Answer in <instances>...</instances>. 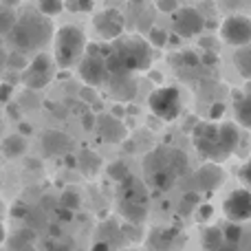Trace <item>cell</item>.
<instances>
[{
  "label": "cell",
  "mask_w": 251,
  "mask_h": 251,
  "mask_svg": "<svg viewBox=\"0 0 251 251\" xmlns=\"http://www.w3.org/2000/svg\"><path fill=\"white\" fill-rule=\"evenodd\" d=\"M223 243H225V240H223V229L221 227H207V229L203 231L201 245H203L205 251H214L216 247H221Z\"/></svg>",
  "instance_id": "44dd1931"
},
{
  "label": "cell",
  "mask_w": 251,
  "mask_h": 251,
  "mask_svg": "<svg viewBox=\"0 0 251 251\" xmlns=\"http://www.w3.org/2000/svg\"><path fill=\"white\" fill-rule=\"evenodd\" d=\"M143 170H146L148 185L159 192H165L187 172V156L176 148L161 146L146 156Z\"/></svg>",
  "instance_id": "3957f363"
},
{
  "label": "cell",
  "mask_w": 251,
  "mask_h": 251,
  "mask_svg": "<svg viewBox=\"0 0 251 251\" xmlns=\"http://www.w3.org/2000/svg\"><path fill=\"white\" fill-rule=\"evenodd\" d=\"M223 212H225L227 221L231 223H243L251 218V192L240 187L234 190L223 203Z\"/></svg>",
  "instance_id": "8fae6325"
},
{
  "label": "cell",
  "mask_w": 251,
  "mask_h": 251,
  "mask_svg": "<svg viewBox=\"0 0 251 251\" xmlns=\"http://www.w3.org/2000/svg\"><path fill=\"white\" fill-rule=\"evenodd\" d=\"M62 9H64V0H38V11L47 18L57 16Z\"/></svg>",
  "instance_id": "cb8c5ba5"
},
{
  "label": "cell",
  "mask_w": 251,
  "mask_h": 251,
  "mask_svg": "<svg viewBox=\"0 0 251 251\" xmlns=\"http://www.w3.org/2000/svg\"><path fill=\"white\" fill-rule=\"evenodd\" d=\"M172 26L178 38H194V35H199L205 29V18L194 7L176 9L172 18Z\"/></svg>",
  "instance_id": "9c48e42d"
},
{
  "label": "cell",
  "mask_w": 251,
  "mask_h": 251,
  "mask_svg": "<svg viewBox=\"0 0 251 251\" xmlns=\"http://www.w3.org/2000/svg\"><path fill=\"white\" fill-rule=\"evenodd\" d=\"M108 176L113 178L115 183H122V181H126V178L130 176V170H128V165L126 163H122V161H115V163L108 165Z\"/></svg>",
  "instance_id": "4316f807"
},
{
  "label": "cell",
  "mask_w": 251,
  "mask_h": 251,
  "mask_svg": "<svg viewBox=\"0 0 251 251\" xmlns=\"http://www.w3.org/2000/svg\"><path fill=\"white\" fill-rule=\"evenodd\" d=\"M60 205H62V209L75 212V209H79V205H82V199H79L77 192L66 190V192H62V196H60Z\"/></svg>",
  "instance_id": "d4e9b609"
},
{
  "label": "cell",
  "mask_w": 251,
  "mask_h": 251,
  "mask_svg": "<svg viewBox=\"0 0 251 251\" xmlns=\"http://www.w3.org/2000/svg\"><path fill=\"white\" fill-rule=\"evenodd\" d=\"M100 126L101 128H106V130H101V134H104L108 141H119V139L124 137V128H122V124L115 119V115L113 117H101Z\"/></svg>",
  "instance_id": "ffe728a7"
},
{
  "label": "cell",
  "mask_w": 251,
  "mask_h": 251,
  "mask_svg": "<svg viewBox=\"0 0 251 251\" xmlns=\"http://www.w3.org/2000/svg\"><path fill=\"white\" fill-rule=\"evenodd\" d=\"M122 251H132V249H122Z\"/></svg>",
  "instance_id": "bcb514c9"
},
{
  "label": "cell",
  "mask_w": 251,
  "mask_h": 251,
  "mask_svg": "<svg viewBox=\"0 0 251 251\" xmlns=\"http://www.w3.org/2000/svg\"><path fill=\"white\" fill-rule=\"evenodd\" d=\"M245 97H247V100L251 101V84H249V88H247V95H245Z\"/></svg>",
  "instance_id": "ee69618b"
},
{
  "label": "cell",
  "mask_w": 251,
  "mask_h": 251,
  "mask_svg": "<svg viewBox=\"0 0 251 251\" xmlns=\"http://www.w3.org/2000/svg\"><path fill=\"white\" fill-rule=\"evenodd\" d=\"M51 77H53V60H51V55L40 51V53H35V57L26 64L22 82H25V86L31 88V91H40V88H44L51 82Z\"/></svg>",
  "instance_id": "ba28073f"
},
{
  "label": "cell",
  "mask_w": 251,
  "mask_h": 251,
  "mask_svg": "<svg viewBox=\"0 0 251 251\" xmlns=\"http://www.w3.org/2000/svg\"><path fill=\"white\" fill-rule=\"evenodd\" d=\"M150 110L163 122H174L181 115V93L174 86H161L148 97Z\"/></svg>",
  "instance_id": "8992f818"
},
{
  "label": "cell",
  "mask_w": 251,
  "mask_h": 251,
  "mask_svg": "<svg viewBox=\"0 0 251 251\" xmlns=\"http://www.w3.org/2000/svg\"><path fill=\"white\" fill-rule=\"evenodd\" d=\"M0 152L7 159H18V156H22L26 152V139L22 134H9L0 143Z\"/></svg>",
  "instance_id": "2e32d148"
},
{
  "label": "cell",
  "mask_w": 251,
  "mask_h": 251,
  "mask_svg": "<svg viewBox=\"0 0 251 251\" xmlns=\"http://www.w3.org/2000/svg\"><path fill=\"white\" fill-rule=\"evenodd\" d=\"M221 35L231 47H245L251 42V20L245 16H229L221 25Z\"/></svg>",
  "instance_id": "30bf717a"
},
{
  "label": "cell",
  "mask_w": 251,
  "mask_h": 251,
  "mask_svg": "<svg viewBox=\"0 0 251 251\" xmlns=\"http://www.w3.org/2000/svg\"><path fill=\"white\" fill-rule=\"evenodd\" d=\"M86 35L79 26L75 25H64L57 29L55 38H53V55H55V64L60 69H71L75 66L86 53Z\"/></svg>",
  "instance_id": "5b68a950"
},
{
  "label": "cell",
  "mask_w": 251,
  "mask_h": 251,
  "mask_svg": "<svg viewBox=\"0 0 251 251\" xmlns=\"http://www.w3.org/2000/svg\"><path fill=\"white\" fill-rule=\"evenodd\" d=\"M20 134L25 137V134H31V126L29 124H20Z\"/></svg>",
  "instance_id": "ab89813d"
},
{
  "label": "cell",
  "mask_w": 251,
  "mask_h": 251,
  "mask_svg": "<svg viewBox=\"0 0 251 251\" xmlns=\"http://www.w3.org/2000/svg\"><path fill=\"white\" fill-rule=\"evenodd\" d=\"M223 229V240L229 245H238L240 240H243V227H240V223H227L225 227H221Z\"/></svg>",
  "instance_id": "603a6c76"
},
{
  "label": "cell",
  "mask_w": 251,
  "mask_h": 251,
  "mask_svg": "<svg viewBox=\"0 0 251 251\" xmlns=\"http://www.w3.org/2000/svg\"><path fill=\"white\" fill-rule=\"evenodd\" d=\"M243 178H245V183L249 185V192H251V161L243 168Z\"/></svg>",
  "instance_id": "d590c367"
},
{
  "label": "cell",
  "mask_w": 251,
  "mask_h": 251,
  "mask_svg": "<svg viewBox=\"0 0 251 251\" xmlns=\"http://www.w3.org/2000/svg\"><path fill=\"white\" fill-rule=\"evenodd\" d=\"M11 84H0V104H7L9 100H11Z\"/></svg>",
  "instance_id": "836d02e7"
},
{
  "label": "cell",
  "mask_w": 251,
  "mask_h": 251,
  "mask_svg": "<svg viewBox=\"0 0 251 251\" xmlns=\"http://www.w3.org/2000/svg\"><path fill=\"white\" fill-rule=\"evenodd\" d=\"M199 203H201V194H199V192H187V194L183 196V201H181L178 212H181V214H190L192 207H199Z\"/></svg>",
  "instance_id": "83f0119b"
},
{
  "label": "cell",
  "mask_w": 251,
  "mask_h": 251,
  "mask_svg": "<svg viewBox=\"0 0 251 251\" xmlns=\"http://www.w3.org/2000/svg\"><path fill=\"white\" fill-rule=\"evenodd\" d=\"M64 7L73 13H82V11H91L93 9V0H64Z\"/></svg>",
  "instance_id": "f546056e"
},
{
  "label": "cell",
  "mask_w": 251,
  "mask_h": 251,
  "mask_svg": "<svg viewBox=\"0 0 251 251\" xmlns=\"http://www.w3.org/2000/svg\"><path fill=\"white\" fill-rule=\"evenodd\" d=\"M0 214H2V201H0Z\"/></svg>",
  "instance_id": "f6af8a7d"
},
{
  "label": "cell",
  "mask_w": 251,
  "mask_h": 251,
  "mask_svg": "<svg viewBox=\"0 0 251 251\" xmlns=\"http://www.w3.org/2000/svg\"><path fill=\"white\" fill-rule=\"evenodd\" d=\"M194 181L199 192H214L225 183V170L221 168V163H205L194 174Z\"/></svg>",
  "instance_id": "4fadbf2b"
},
{
  "label": "cell",
  "mask_w": 251,
  "mask_h": 251,
  "mask_svg": "<svg viewBox=\"0 0 251 251\" xmlns=\"http://www.w3.org/2000/svg\"><path fill=\"white\" fill-rule=\"evenodd\" d=\"M0 2H2V4H7V7H16V4L20 2V0H0Z\"/></svg>",
  "instance_id": "b9f144b4"
},
{
  "label": "cell",
  "mask_w": 251,
  "mask_h": 251,
  "mask_svg": "<svg viewBox=\"0 0 251 251\" xmlns=\"http://www.w3.org/2000/svg\"><path fill=\"white\" fill-rule=\"evenodd\" d=\"M234 64H236V69H238V73L243 75V77L251 79V42L245 44V47H240V51H236Z\"/></svg>",
  "instance_id": "e0dca14e"
},
{
  "label": "cell",
  "mask_w": 251,
  "mask_h": 251,
  "mask_svg": "<svg viewBox=\"0 0 251 251\" xmlns=\"http://www.w3.org/2000/svg\"><path fill=\"white\" fill-rule=\"evenodd\" d=\"M156 9L163 13H174L178 9V0H156Z\"/></svg>",
  "instance_id": "d6a6232c"
},
{
  "label": "cell",
  "mask_w": 251,
  "mask_h": 251,
  "mask_svg": "<svg viewBox=\"0 0 251 251\" xmlns=\"http://www.w3.org/2000/svg\"><path fill=\"white\" fill-rule=\"evenodd\" d=\"M146 35H148V42H150V47L163 49L165 44H168V33H165L163 29H156V26H150V29L146 31Z\"/></svg>",
  "instance_id": "484cf974"
},
{
  "label": "cell",
  "mask_w": 251,
  "mask_h": 251,
  "mask_svg": "<svg viewBox=\"0 0 251 251\" xmlns=\"http://www.w3.org/2000/svg\"><path fill=\"white\" fill-rule=\"evenodd\" d=\"M212 216H214V207H212V205H209V203L201 205L199 203V207H196V221H199V223H207Z\"/></svg>",
  "instance_id": "1f68e13d"
},
{
  "label": "cell",
  "mask_w": 251,
  "mask_h": 251,
  "mask_svg": "<svg viewBox=\"0 0 251 251\" xmlns=\"http://www.w3.org/2000/svg\"><path fill=\"white\" fill-rule=\"evenodd\" d=\"M13 22H16V11L13 7H7V4L0 2V35H7L11 31Z\"/></svg>",
  "instance_id": "7402d4cb"
},
{
  "label": "cell",
  "mask_w": 251,
  "mask_h": 251,
  "mask_svg": "<svg viewBox=\"0 0 251 251\" xmlns=\"http://www.w3.org/2000/svg\"><path fill=\"white\" fill-rule=\"evenodd\" d=\"M42 146H44V150H47V154L57 156V154H64V152L69 150L71 139L66 137L64 132H60V130H49V132L42 137Z\"/></svg>",
  "instance_id": "9a60e30c"
},
{
  "label": "cell",
  "mask_w": 251,
  "mask_h": 251,
  "mask_svg": "<svg viewBox=\"0 0 251 251\" xmlns=\"http://www.w3.org/2000/svg\"><path fill=\"white\" fill-rule=\"evenodd\" d=\"M214 251H238V245H229V243H223L221 247H216Z\"/></svg>",
  "instance_id": "74e56055"
},
{
  "label": "cell",
  "mask_w": 251,
  "mask_h": 251,
  "mask_svg": "<svg viewBox=\"0 0 251 251\" xmlns=\"http://www.w3.org/2000/svg\"><path fill=\"white\" fill-rule=\"evenodd\" d=\"M150 26H152V13L148 11V9H143V11L137 16V29L141 31V33H146Z\"/></svg>",
  "instance_id": "4dcf8cb0"
},
{
  "label": "cell",
  "mask_w": 251,
  "mask_h": 251,
  "mask_svg": "<svg viewBox=\"0 0 251 251\" xmlns=\"http://www.w3.org/2000/svg\"><path fill=\"white\" fill-rule=\"evenodd\" d=\"M9 42L20 53H40L53 40V25L51 18L42 16L40 11H25L22 16H16Z\"/></svg>",
  "instance_id": "7a4b0ae2"
},
{
  "label": "cell",
  "mask_w": 251,
  "mask_h": 251,
  "mask_svg": "<svg viewBox=\"0 0 251 251\" xmlns=\"http://www.w3.org/2000/svg\"><path fill=\"white\" fill-rule=\"evenodd\" d=\"M122 214L128 218V221L141 223L148 214V205L146 203H134V201H122Z\"/></svg>",
  "instance_id": "ac0fdd59"
},
{
  "label": "cell",
  "mask_w": 251,
  "mask_h": 251,
  "mask_svg": "<svg viewBox=\"0 0 251 251\" xmlns=\"http://www.w3.org/2000/svg\"><path fill=\"white\" fill-rule=\"evenodd\" d=\"M106 82L110 84V95L117 101H130L137 93V82L132 79V73L126 75H110Z\"/></svg>",
  "instance_id": "5bb4252c"
},
{
  "label": "cell",
  "mask_w": 251,
  "mask_h": 251,
  "mask_svg": "<svg viewBox=\"0 0 251 251\" xmlns=\"http://www.w3.org/2000/svg\"><path fill=\"white\" fill-rule=\"evenodd\" d=\"M113 115H117V117H124V108H122V106H117V108H113Z\"/></svg>",
  "instance_id": "7bdbcfd3"
},
{
  "label": "cell",
  "mask_w": 251,
  "mask_h": 251,
  "mask_svg": "<svg viewBox=\"0 0 251 251\" xmlns=\"http://www.w3.org/2000/svg\"><path fill=\"white\" fill-rule=\"evenodd\" d=\"M26 55L25 53H20V51H11L9 53V57H7V66L9 69H13V71H25L26 69Z\"/></svg>",
  "instance_id": "f1b7e54d"
},
{
  "label": "cell",
  "mask_w": 251,
  "mask_h": 251,
  "mask_svg": "<svg viewBox=\"0 0 251 251\" xmlns=\"http://www.w3.org/2000/svg\"><path fill=\"white\" fill-rule=\"evenodd\" d=\"M4 240H7V229H4V225L0 223V245H2Z\"/></svg>",
  "instance_id": "60d3db41"
},
{
  "label": "cell",
  "mask_w": 251,
  "mask_h": 251,
  "mask_svg": "<svg viewBox=\"0 0 251 251\" xmlns=\"http://www.w3.org/2000/svg\"><path fill=\"white\" fill-rule=\"evenodd\" d=\"M236 122H238L243 128L251 130V101L245 95H236Z\"/></svg>",
  "instance_id": "d6986e66"
},
{
  "label": "cell",
  "mask_w": 251,
  "mask_h": 251,
  "mask_svg": "<svg viewBox=\"0 0 251 251\" xmlns=\"http://www.w3.org/2000/svg\"><path fill=\"white\" fill-rule=\"evenodd\" d=\"M106 71L110 75H126L134 73V71H146L152 64V51L150 42L146 38H128L115 42V47L110 49V53L104 57Z\"/></svg>",
  "instance_id": "277c9868"
},
{
  "label": "cell",
  "mask_w": 251,
  "mask_h": 251,
  "mask_svg": "<svg viewBox=\"0 0 251 251\" xmlns=\"http://www.w3.org/2000/svg\"><path fill=\"white\" fill-rule=\"evenodd\" d=\"M223 113H225V106H223V104H214L212 108H209V117H212V122L221 119V117H223Z\"/></svg>",
  "instance_id": "e575fe53"
},
{
  "label": "cell",
  "mask_w": 251,
  "mask_h": 251,
  "mask_svg": "<svg viewBox=\"0 0 251 251\" xmlns=\"http://www.w3.org/2000/svg\"><path fill=\"white\" fill-rule=\"evenodd\" d=\"M91 251H110V245H108V243H104V240H100V243L93 245Z\"/></svg>",
  "instance_id": "8d00e7d4"
},
{
  "label": "cell",
  "mask_w": 251,
  "mask_h": 251,
  "mask_svg": "<svg viewBox=\"0 0 251 251\" xmlns=\"http://www.w3.org/2000/svg\"><path fill=\"white\" fill-rule=\"evenodd\" d=\"M192 141H194L196 150L203 159L209 163H223L236 152L240 143V130L236 124H214L205 122L199 124L192 132Z\"/></svg>",
  "instance_id": "6da1fadb"
},
{
  "label": "cell",
  "mask_w": 251,
  "mask_h": 251,
  "mask_svg": "<svg viewBox=\"0 0 251 251\" xmlns=\"http://www.w3.org/2000/svg\"><path fill=\"white\" fill-rule=\"evenodd\" d=\"M93 26H95V31L104 40H119V35H122L126 29V20L119 11L106 9V11H100L93 18Z\"/></svg>",
  "instance_id": "7c38bea8"
},
{
  "label": "cell",
  "mask_w": 251,
  "mask_h": 251,
  "mask_svg": "<svg viewBox=\"0 0 251 251\" xmlns=\"http://www.w3.org/2000/svg\"><path fill=\"white\" fill-rule=\"evenodd\" d=\"M88 51L84 53V57L77 62L79 64V77L88 84V86L97 88L108 79V71H106L104 55L100 53V47H86Z\"/></svg>",
  "instance_id": "52a82bcc"
},
{
  "label": "cell",
  "mask_w": 251,
  "mask_h": 251,
  "mask_svg": "<svg viewBox=\"0 0 251 251\" xmlns=\"http://www.w3.org/2000/svg\"><path fill=\"white\" fill-rule=\"evenodd\" d=\"M95 122H97V119L93 117V115H86V117H84V128L91 130V128H93V124H95Z\"/></svg>",
  "instance_id": "f35d334b"
}]
</instances>
